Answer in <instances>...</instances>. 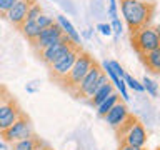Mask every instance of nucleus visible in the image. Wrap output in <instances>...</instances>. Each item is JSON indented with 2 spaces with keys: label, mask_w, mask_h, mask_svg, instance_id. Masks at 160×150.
<instances>
[{
  "label": "nucleus",
  "mask_w": 160,
  "mask_h": 150,
  "mask_svg": "<svg viewBox=\"0 0 160 150\" xmlns=\"http://www.w3.org/2000/svg\"><path fill=\"white\" fill-rule=\"evenodd\" d=\"M40 138L37 135H32L30 138H25V140H18V142L12 143V150H33L37 145H40Z\"/></svg>",
  "instance_id": "18"
},
{
  "label": "nucleus",
  "mask_w": 160,
  "mask_h": 150,
  "mask_svg": "<svg viewBox=\"0 0 160 150\" xmlns=\"http://www.w3.org/2000/svg\"><path fill=\"white\" fill-rule=\"evenodd\" d=\"M32 135H35L33 133V125L25 113L20 115L7 130L0 132V137H2L7 143H15V142H18V140L30 138Z\"/></svg>",
  "instance_id": "5"
},
{
  "label": "nucleus",
  "mask_w": 160,
  "mask_h": 150,
  "mask_svg": "<svg viewBox=\"0 0 160 150\" xmlns=\"http://www.w3.org/2000/svg\"><path fill=\"white\" fill-rule=\"evenodd\" d=\"M140 60L143 62L147 70H150L153 75L160 73V48L147 52V53H140Z\"/></svg>",
  "instance_id": "13"
},
{
  "label": "nucleus",
  "mask_w": 160,
  "mask_h": 150,
  "mask_svg": "<svg viewBox=\"0 0 160 150\" xmlns=\"http://www.w3.org/2000/svg\"><path fill=\"white\" fill-rule=\"evenodd\" d=\"M7 95H8V93H7V90H5L3 87H0V102H2V100L7 97Z\"/></svg>",
  "instance_id": "30"
},
{
  "label": "nucleus",
  "mask_w": 160,
  "mask_h": 150,
  "mask_svg": "<svg viewBox=\"0 0 160 150\" xmlns=\"http://www.w3.org/2000/svg\"><path fill=\"white\" fill-rule=\"evenodd\" d=\"M128 115H130V112H128L127 105L122 103V102L118 100V102H117L112 108L108 110V113L105 115L103 118H105V122H107V123H108L113 130H117V128L120 127V125H122V123L125 122V120L128 118Z\"/></svg>",
  "instance_id": "12"
},
{
  "label": "nucleus",
  "mask_w": 160,
  "mask_h": 150,
  "mask_svg": "<svg viewBox=\"0 0 160 150\" xmlns=\"http://www.w3.org/2000/svg\"><path fill=\"white\" fill-rule=\"evenodd\" d=\"M113 92H115V90H113V85H112V82L108 80L107 83H103L102 87H100L97 92H95L92 97L88 98V103H90V105H93V107H98V105L102 103L103 100L108 97V95H112Z\"/></svg>",
  "instance_id": "14"
},
{
  "label": "nucleus",
  "mask_w": 160,
  "mask_h": 150,
  "mask_svg": "<svg viewBox=\"0 0 160 150\" xmlns=\"http://www.w3.org/2000/svg\"><path fill=\"white\" fill-rule=\"evenodd\" d=\"M3 148H5V145H3L2 142H0V150H3Z\"/></svg>",
  "instance_id": "33"
},
{
  "label": "nucleus",
  "mask_w": 160,
  "mask_h": 150,
  "mask_svg": "<svg viewBox=\"0 0 160 150\" xmlns=\"http://www.w3.org/2000/svg\"><path fill=\"white\" fill-rule=\"evenodd\" d=\"M18 30L22 32V35L28 40V42H33L40 33V27L35 23V20H25V22L18 27Z\"/></svg>",
  "instance_id": "16"
},
{
  "label": "nucleus",
  "mask_w": 160,
  "mask_h": 150,
  "mask_svg": "<svg viewBox=\"0 0 160 150\" xmlns=\"http://www.w3.org/2000/svg\"><path fill=\"white\" fill-rule=\"evenodd\" d=\"M118 150H145V148H140V147H132V145L120 143V148H118Z\"/></svg>",
  "instance_id": "29"
},
{
  "label": "nucleus",
  "mask_w": 160,
  "mask_h": 150,
  "mask_svg": "<svg viewBox=\"0 0 160 150\" xmlns=\"http://www.w3.org/2000/svg\"><path fill=\"white\" fill-rule=\"evenodd\" d=\"M137 2H143V3H155V0H137Z\"/></svg>",
  "instance_id": "32"
},
{
  "label": "nucleus",
  "mask_w": 160,
  "mask_h": 150,
  "mask_svg": "<svg viewBox=\"0 0 160 150\" xmlns=\"http://www.w3.org/2000/svg\"><path fill=\"white\" fill-rule=\"evenodd\" d=\"M93 57L90 55L88 52H85V50H82V52L78 53V57L77 60H75V63H73V67L70 68V72L67 73V77H65L62 82L63 87L70 90V92H73L75 88H77V85L80 83V80H82L85 77V73L90 70V67L93 65Z\"/></svg>",
  "instance_id": "3"
},
{
  "label": "nucleus",
  "mask_w": 160,
  "mask_h": 150,
  "mask_svg": "<svg viewBox=\"0 0 160 150\" xmlns=\"http://www.w3.org/2000/svg\"><path fill=\"white\" fill-rule=\"evenodd\" d=\"M130 40H132V47L138 55L160 48V35L157 27L138 28L137 32L130 33Z\"/></svg>",
  "instance_id": "4"
},
{
  "label": "nucleus",
  "mask_w": 160,
  "mask_h": 150,
  "mask_svg": "<svg viewBox=\"0 0 160 150\" xmlns=\"http://www.w3.org/2000/svg\"><path fill=\"white\" fill-rule=\"evenodd\" d=\"M77 43H73L72 40H70L67 35H63L62 38L58 40V42H55L53 45H50V47H47V48H43V50H40L38 52V57H40V60L47 65V67H50L55 60H58L62 55H65L68 52L70 48H73Z\"/></svg>",
  "instance_id": "7"
},
{
  "label": "nucleus",
  "mask_w": 160,
  "mask_h": 150,
  "mask_svg": "<svg viewBox=\"0 0 160 150\" xmlns=\"http://www.w3.org/2000/svg\"><path fill=\"white\" fill-rule=\"evenodd\" d=\"M122 78H123L125 85H128V87L132 88V90H135V92H143V87H142V83H140L138 80H135V78L132 77V75H128L127 72L123 73V77H122Z\"/></svg>",
  "instance_id": "21"
},
{
  "label": "nucleus",
  "mask_w": 160,
  "mask_h": 150,
  "mask_svg": "<svg viewBox=\"0 0 160 150\" xmlns=\"http://www.w3.org/2000/svg\"><path fill=\"white\" fill-rule=\"evenodd\" d=\"M108 63H110V67H112V70L115 72V75H117L118 78H122L123 73H125V70L122 68V65H120L118 62H115V60H112V62H108Z\"/></svg>",
  "instance_id": "26"
},
{
  "label": "nucleus",
  "mask_w": 160,
  "mask_h": 150,
  "mask_svg": "<svg viewBox=\"0 0 160 150\" xmlns=\"http://www.w3.org/2000/svg\"><path fill=\"white\" fill-rule=\"evenodd\" d=\"M118 97H120V95H118L117 92H113L112 95H108V97L105 98L103 102H102V103H100L98 107H97V115H98V117H102V118H103L105 115L108 113V110H110V108H112L115 103L118 102Z\"/></svg>",
  "instance_id": "17"
},
{
  "label": "nucleus",
  "mask_w": 160,
  "mask_h": 150,
  "mask_svg": "<svg viewBox=\"0 0 160 150\" xmlns=\"http://www.w3.org/2000/svg\"><path fill=\"white\" fill-rule=\"evenodd\" d=\"M142 87H143L145 92L150 93L152 97H157V95H158V85H157V82L152 80V78H148L147 75L142 78Z\"/></svg>",
  "instance_id": "19"
},
{
  "label": "nucleus",
  "mask_w": 160,
  "mask_h": 150,
  "mask_svg": "<svg viewBox=\"0 0 160 150\" xmlns=\"http://www.w3.org/2000/svg\"><path fill=\"white\" fill-rule=\"evenodd\" d=\"M57 23L60 25V27H62L63 35H67V37L72 40L73 43L80 45V35H78L77 30H75L73 25L70 23V20H68L67 17H63V15H58V17H57Z\"/></svg>",
  "instance_id": "15"
},
{
  "label": "nucleus",
  "mask_w": 160,
  "mask_h": 150,
  "mask_svg": "<svg viewBox=\"0 0 160 150\" xmlns=\"http://www.w3.org/2000/svg\"><path fill=\"white\" fill-rule=\"evenodd\" d=\"M35 2H37V0H17V2L13 3V7L7 12L5 18H7L10 23H13L15 27L18 28L20 25L25 22V17H27L28 8L32 7Z\"/></svg>",
  "instance_id": "11"
},
{
  "label": "nucleus",
  "mask_w": 160,
  "mask_h": 150,
  "mask_svg": "<svg viewBox=\"0 0 160 150\" xmlns=\"http://www.w3.org/2000/svg\"><path fill=\"white\" fill-rule=\"evenodd\" d=\"M62 37H63V30L57 22H55L53 25H50L48 28L40 30L38 37L35 38L33 42H30V45H32V48L38 53L40 50H43V48L50 47V45H53L55 42H58Z\"/></svg>",
  "instance_id": "9"
},
{
  "label": "nucleus",
  "mask_w": 160,
  "mask_h": 150,
  "mask_svg": "<svg viewBox=\"0 0 160 150\" xmlns=\"http://www.w3.org/2000/svg\"><path fill=\"white\" fill-rule=\"evenodd\" d=\"M33 150H50L47 145H43V143H40V145H37V147H35Z\"/></svg>",
  "instance_id": "31"
},
{
  "label": "nucleus",
  "mask_w": 160,
  "mask_h": 150,
  "mask_svg": "<svg viewBox=\"0 0 160 150\" xmlns=\"http://www.w3.org/2000/svg\"><path fill=\"white\" fill-rule=\"evenodd\" d=\"M118 3L130 33L137 32L138 28L150 27L157 12V3H143L137 0H118Z\"/></svg>",
  "instance_id": "1"
},
{
  "label": "nucleus",
  "mask_w": 160,
  "mask_h": 150,
  "mask_svg": "<svg viewBox=\"0 0 160 150\" xmlns=\"http://www.w3.org/2000/svg\"><path fill=\"white\" fill-rule=\"evenodd\" d=\"M120 143L143 148L145 145H147V130H145V127L137 120V122L127 130V133L120 138Z\"/></svg>",
  "instance_id": "10"
},
{
  "label": "nucleus",
  "mask_w": 160,
  "mask_h": 150,
  "mask_svg": "<svg viewBox=\"0 0 160 150\" xmlns=\"http://www.w3.org/2000/svg\"><path fill=\"white\" fill-rule=\"evenodd\" d=\"M22 108L18 107V103L15 100L7 95L2 102H0V132L7 130L20 115H22Z\"/></svg>",
  "instance_id": "8"
},
{
  "label": "nucleus",
  "mask_w": 160,
  "mask_h": 150,
  "mask_svg": "<svg viewBox=\"0 0 160 150\" xmlns=\"http://www.w3.org/2000/svg\"><path fill=\"white\" fill-rule=\"evenodd\" d=\"M135 122H137V117H133V115L130 113V115H128V118L125 120V122H123L122 125H120V127H118L117 130H115V132H117V135H118V138H122L123 135L127 133V130H128L130 127H132V125H133Z\"/></svg>",
  "instance_id": "20"
},
{
  "label": "nucleus",
  "mask_w": 160,
  "mask_h": 150,
  "mask_svg": "<svg viewBox=\"0 0 160 150\" xmlns=\"http://www.w3.org/2000/svg\"><path fill=\"white\" fill-rule=\"evenodd\" d=\"M97 30L102 35H105V37H108V35H112V28H110V23H98L97 25Z\"/></svg>",
  "instance_id": "27"
},
{
  "label": "nucleus",
  "mask_w": 160,
  "mask_h": 150,
  "mask_svg": "<svg viewBox=\"0 0 160 150\" xmlns=\"http://www.w3.org/2000/svg\"><path fill=\"white\" fill-rule=\"evenodd\" d=\"M107 82H108V77L103 73L102 67H100L97 62H93V65L90 67L88 72L85 73V77L80 80V83L77 85V88H75L72 93L77 98H87L88 100L103 83H107Z\"/></svg>",
  "instance_id": "2"
},
{
  "label": "nucleus",
  "mask_w": 160,
  "mask_h": 150,
  "mask_svg": "<svg viewBox=\"0 0 160 150\" xmlns=\"http://www.w3.org/2000/svg\"><path fill=\"white\" fill-rule=\"evenodd\" d=\"M82 47L80 45H75L73 48H70L65 55H62L58 60H55V62L50 65V73H52V77L57 80V82H62V80L67 77V73L70 72V68L73 67L75 60H77L78 53L82 52Z\"/></svg>",
  "instance_id": "6"
},
{
  "label": "nucleus",
  "mask_w": 160,
  "mask_h": 150,
  "mask_svg": "<svg viewBox=\"0 0 160 150\" xmlns=\"http://www.w3.org/2000/svg\"><path fill=\"white\" fill-rule=\"evenodd\" d=\"M40 13H42V7H40V3L35 2V3L32 5V7L28 8V12H27V17H25V20H35Z\"/></svg>",
  "instance_id": "23"
},
{
  "label": "nucleus",
  "mask_w": 160,
  "mask_h": 150,
  "mask_svg": "<svg viewBox=\"0 0 160 150\" xmlns=\"http://www.w3.org/2000/svg\"><path fill=\"white\" fill-rule=\"evenodd\" d=\"M110 28H112V33H115L117 37H120V33H122V22H120L118 18H112V23H110Z\"/></svg>",
  "instance_id": "25"
},
{
  "label": "nucleus",
  "mask_w": 160,
  "mask_h": 150,
  "mask_svg": "<svg viewBox=\"0 0 160 150\" xmlns=\"http://www.w3.org/2000/svg\"><path fill=\"white\" fill-rule=\"evenodd\" d=\"M17 0H0V17H5L7 12L13 7V3Z\"/></svg>",
  "instance_id": "24"
},
{
  "label": "nucleus",
  "mask_w": 160,
  "mask_h": 150,
  "mask_svg": "<svg viewBox=\"0 0 160 150\" xmlns=\"http://www.w3.org/2000/svg\"><path fill=\"white\" fill-rule=\"evenodd\" d=\"M108 15H110V17H112V18H118V17H117V0H110Z\"/></svg>",
  "instance_id": "28"
},
{
  "label": "nucleus",
  "mask_w": 160,
  "mask_h": 150,
  "mask_svg": "<svg viewBox=\"0 0 160 150\" xmlns=\"http://www.w3.org/2000/svg\"><path fill=\"white\" fill-rule=\"evenodd\" d=\"M35 23L40 27V30H43V28H48L50 25H53L55 23V20L53 17H50V15H45V13H40L37 18H35Z\"/></svg>",
  "instance_id": "22"
}]
</instances>
